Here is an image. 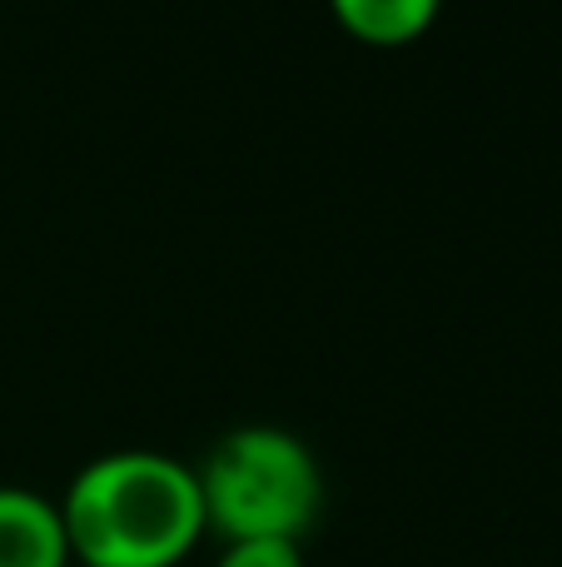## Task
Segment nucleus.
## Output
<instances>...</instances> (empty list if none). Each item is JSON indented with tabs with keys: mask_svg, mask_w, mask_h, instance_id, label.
Listing matches in <instances>:
<instances>
[{
	"mask_svg": "<svg viewBox=\"0 0 562 567\" xmlns=\"http://www.w3.org/2000/svg\"><path fill=\"white\" fill-rule=\"evenodd\" d=\"M60 518L80 567H175L205 528V493L179 458L125 449L75 473Z\"/></svg>",
	"mask_w": 562,
	"mask_h": 567,
	"instance_id": "1",
	"label": "nucleus"
},
{
	"mask_svg": "<svg viewBox=\"0 0 562 567\" xmlns=\"http://www.w3.org/2000/svg\"><path fill=\"white\" fill-rule=\"evenodd\" d=\"M205 523L235 538H299L324 503L309 443L274 423L229 429L199 468Z\"/></svg>",
	"mask_w": 562,
	"mask_h": 567,
	"instance_id": "2",
	"label": "nucleus"
},
{
	"mask_svg": "<svg viewBox=\"0 0 562 567\" xmlns=\"http://www.w3.org/2000/svg\"><path fill=\"white\" fill-rule=\"evenodd\" d=\"M65 518L30 488H0V567H65Z\"/></svg>",
	"mask_w": 562,
	"mask_h": 567,
	"instance_id": "3",
	"label": "nucleus"
},
{
	"mask_svg": "<svg viewBox=\"0 0 562 567\" xmlns=\"http://www.w3.org/2000/svg\"><path fill=\"white\" fill-rule=\"evenodd\" d=\"M339 16L348 20L354 30L374 40H398V35H414L428 16H434L438 0H334Z\"/></svg>",
	"mask_w": 562,
	"mask_h": 567,
	"instance_id": "4",
	"label": "nucleus"
},
{
	"mask_svg": "<svg viewBox=\"0 0 562 567\" xmlns=\"http://www.w3.org/2000/svg\"><path fill=\"white\" fill-rule=\"evenodd\" d=\"M215 567H304L294 538H235Z\"/></svg>",
	"mask_w": 562,
	"mask_h": 567,
	"instance_id": "5",
	"label": "nucleus"
}]
</instances>
